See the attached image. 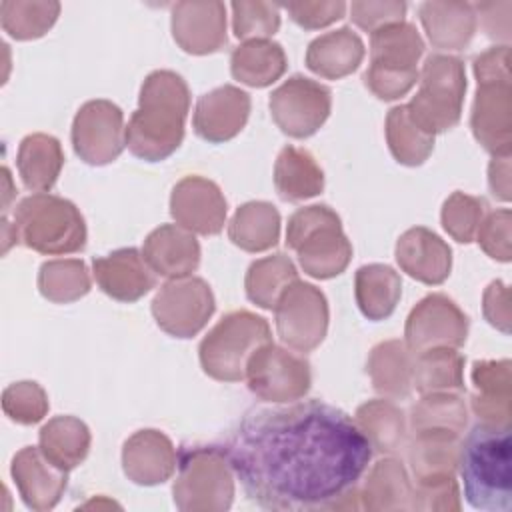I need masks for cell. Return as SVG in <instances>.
I'll return each instance as SVG.
<instances>
[{
    "label": "cell",
    "instance_id": "obj_4",
    "mask_svg": "<svg viewBox=\"0 0 512 512\" xmlns=\"http://www.w3.org/2000/svg\"><path fill=\"white\" fill-rule=\"evenodd\" d=\"M508 62V44L494 46L474 58L478 90L472 104L470 126L474 138L492 156H506L512 146V90Z\"/></svg>",
    "mask_w": 512,
    "mask_h": 512
},
{
    "label": "cell",
    "instance_id": "obj_22",
    "mask_svg": "<svg viewBox=\"0 0 512 512\" xmlns=\"http://www.w3.org/2000/svg\"><path fill=\"white\" fill-rule=\"evenodd\" d=\"M122 466L128 480L140 486L166 482L176 466L178 454L170 438L154 428L134 432L122 448Z\"/></svg>",
    "mask_w": 512,
    "mask_h": 512
},
{
    "label": "cell",
    "instance_id": "obj_38",
    "mask_svg": "<svg viewBox=\"0 0 512 512\" xmlns=\"http://www.w3.org/2000/svg\"><path fill=\"white\" fill-rule=\"evenodd\" d=\"M412 386L420 394L462 392L464 390V356L454 348H432L420 352L414 360Z\"/></svg>",
    "mask_w": 512,
    "mask_h": 512
},
{
    "label": "cell",
    "instance_id": "obj_35",
    "mask_svg": "<svg viewBox=\"0 0 512 512\" xmlns=\"http://www.w3.org/2000/svg\"><path fill=\"white\" fill-rule=\"evenodd\" d=\"M460 434L450 430H418L408 450L416 480L454 474L458 464Z\"/></svg>",
    "mask_w": 512,
    "mask_h": 512
},
{
    "label": "cell",
    "instance_id": "obj_25",
    "mask_svg": "<svg viewBox=\"0 0 512 512\" xmlns=\"http://www.w3.org/2000/svg\"><path fill=\"white\" fill-rule=\"evenodd\" d=\"M472 384V410L480 424L510 426V360L474 362Z\"/></svg>",
    "mask_w": 512,
    "mask_h": 512
},
{
    "label": "cell",
    "instance_id": "obj_37",
    "mask_svg": "<svg viewBox=\"0 0 512 512\" xmlns=\"http://www.w3.org/2000/svg\"><path fill=\"white\" fill-rule=\"evenodd\" d=\"M358 496H362V506L368 510H398L412 508L410 498L414 494L402 462L386 458L374 464Z\"/></svg>",
    "mask_w": 512,
    "mask_h": 512
},
{
    "label": "cell",
    "instance_id": "obj_26",
    "mask_svg": "<svg viewBox=\"0 0 512 512\" xmlns=\"http://www.w3.org/2000/svg\"><path fill=\"white\" fill-rule=\"evenodd\" d=\"M364 42L348 26L314 38L306 50V66L328 80L352 74L364 60Z\"/></svg>",
    "mask_w": 512,
    "mask_h": 512
},
{
    "label": "cell",
    "instance_id": "obj_1",
    "mask_svg": "<svg viewBox=\"0 0 512 512\" xmlns=\"http://www.w3.org/2000/svg\"><path fill=\"white\" fill-rule=\"evenodd\" d=\"M224 450L246 496L282 512L346 508L372 460L354 418L320 400L246 412Z\"/></svg>",
    "mask_w": 512,
    "mask_h": 512
},
{
    "label": "cell",
    "instance_id": "obj_5",
    "mask_svg": "<svg viewBox=\"0 0 512 512\" xmlns=\"http://www.w3.org/2000/svg\"><path fill=\"white\" fill-rule=\"evenodd\" d=\"M286 244L298 254L302 270L318 280L342 274L352 258L340 216L326 204L298 208L288 218Z\"/></svg>",
    "mask_w": 512,
    "mask_h": 512
},
{
    "label": "cell",
    "instance_id": "obj_6",
    "mask_svg": "<svg viewBox=\"0 0 512 512\" xmlns=\"http://www.w3.org/2000/svg\"><path fill=\"white\" fill-rule=\"evenodd\" d=\"M14 236L40 254H72L86 244V224L70 200L36 192L16 206Z\"/></svg>",
    "mask_w": 512,
    "mask_h": 512
},
{
    "label": "cell",
    "instance_id": "obj_46",
    "mask_svg": "<svg viewBox=\"0 0 512 512\" xmlns=\"http://www.w3.org/2000/svg\"><path fill=\"white\" fill-rule=\"evenodd\" d=\"M2 410L18 424H36L48 412V396L36 382H14L2 392Z\"/></svg>",
    "mask_w": 512,
    "mask_h": 512
},
{
    "label": "cell",
    "instance_id": "obj_49",
    "mask_svg": "<svg viewBox=\"0 0 512 512\" xmlns=\"http://www.w3.org/2000/svg\"><path fill=\"white\" fill-rule=\"evenodd\" d=\"M286 12L304 30H318L344 18V2H288Z\"/></svg>",
    "mask_w": 512,
    "mask_h": 512
},
{
    "label": "cell",
    "instance_id": "obj_50",
    "mask_svg": "<svg viewBox=\"0 0 512 512\" xmlns=\"http://www.w3.org/2000/svg\"><path fill=\"white\" fill-rule=\"evenodd\" d=\"M424 502H420L416 508L424 510H460L458 502V486L454 480V474H444V476H434L426 480H418L416 494Z\"/></svg>",
    "mask_w": 512,
    "mask_h": 512
},
{
    "label": "cell",
    "instance_id": "obj_48",
    "mask_svg": "<svg viewBox=\"0 0 512 512\" xmlns=\"http://www.w3.org/2000/svg\"><path fill=\"white\" fill-rule=\"evenodd\" d=\"M352 22L366 30L376 32L388 24L404 22L406 4L404 2H352L350 4Z\"/></svg>",
    "mask_w": 512,
    "mask_h": 512
},
{
    "label": "cell",
    "instance_id": "obj_19",
    "mask_svg": "<svg viewBox=\"0 0 512 512\" xmlns=\"http://www.w3.org/2000/svg\"><path fill=\"white\" fill-rule=\"evenodd\" d=\"M248 114V92L232 84H224L198 98L192 126L202 140L220 144L232 140L244 128Z\"/></svg>",
    "mask_w": 512,
    "mask_h": 512
},
{
    "label": "cell",
    "instance_id": "obj_47",
    "mask_svg": "<svg viewBox=\"0 0 512 512\" xmlns=\"http://www.w3.org/2000/svg\"><path fill=\"white\" fill-rule=\"evenodd\" d=\"M510 224H512V214L508 208L494 210L484 216L476 238L480 248L494 260L508 262L512 256L510 250Z\"/></svg>",
    "mask_w": 512,
    "mask_h": 512
},
{
    "label": "cell",
    "instance_id": "obj_36",
    "mask_svg": "<svg viewBox=\"0 0 512 512\" xmlns=\"http://www.w3.org/2000/svg\"><path fill=\"white\" fill-rule=\"evenodd\" d=\"M298 280L294 262L286 254H272L250 264L244 288L250 302L264 310H274L280 296Z\"/></svg>",
    "mask_w": 512,
    "mask_h": 512
},
{
    "label": "cell",
    "instance_id": "obj_41",
    "mask_svg": "<svg viewBox=\"0 0 512 512\" xmlns=\"http://www.w3.org/2000/svg\"><path fill=\"white\" fill-rule=\"evenodd\" d=\"M40 294L56 304L80 300L90 292V274L82 260H50L38 272Z\"/></svg>",
    "mask_w": 512,
    "mask_h": 512
},
{
    "label": "cell",
    "instance_id": "obj_45",
    "mask_svg": "<svg viewBox=\"0 0 512 512\" xmlns=\"http://www.w3.org/2000/svg\"><path fill=\"white\" fill-rule=\"evenodd\" d=\"M280 28V6L272 2H232V30L240 40H268Z\"/></svg>",
    "mask_w": 512,
    "mask_h": 512
},
{
    "label": "cell",
    "instance_id": "obj_14",
    "mask_svg": "<svg viewBox=\"0 0 512 512\" xmlns=\"http://www.w3.org/2000/svg\"><path fill=\"white\" fill-rule=\"evenodd\" d=\"M216 302L206 280L178 278L166 282L152 300L156 324L174 338L196 336L214 314Z\"/></svg>",
    "mask_w": 512,
    "mask_h": 512
},
{
    "label": "cell",
    "instance_id": "obj_32",
    "mask_svg": "<svg viewBox=\"0 0 512 512\" xmlns=\"http://www.w3.org/2000/svg\"><path fill=\"white\" fill-rule=\"evenodd\" d=\"M228 238L246 252L270 250L280 238V212L270 202H246L234 212Z\"/></svg>",
    "mask_w": 512,
    "mask_h": 512
},
{
    "label": "cell",
    "instance_id": "obj_2",
    "mask_svg": "<svg viewBox=\"0 0 512 512\" xmlns=\"http://www.w3.org/2000/svg\"><path fill=\"white\" fill-rule=\"evenodd\" d=\"M188 110L190 90L184 78L172 70L150 72L126 126L128 150L146 162L166 160L182 144Z\"/></svg>",
    "mask_w": 512,
    "mask_h": 512
},
{
    "label": "cell",
    "instance_id": "obj_12",
    "mask_svg": "<svg viewBox=\"0 0 512 512\" xmlns=\"http://www.w3.org/2000/svg\"><path fill=\"white\" fill-rule=\"evenodd\" d=\"M274 318L278 336L288 348L310 352L320 346L328 330L326 296L314 284L296 280L274 306Z\"/></svg>",
    "mask_w": 512,
    "mask_h": 512
},
{
    "label": "cell",
    "instance_id": "obj_23",
    "mask_svg": "<svg viewBox=\"0 0 512 512\" xmlns=\"http://www.w3.org/2000/svg\"><path fill=\"white\" fill-rule=\"evenodd\" d=\"M396 262L408 276L436 286L450 276L452 250L438 234L424 226H416L398 238Z\"/></svg>",
    "mask_w": 512,
    "mask_h": 512
},
{
    "label": "cell",
    "instance_id": "obj_16",
    "mask_svg": "<svg viewBox=\"0 0 512 512\" xmlns=\"http://www.w3.org/2000/svg\"><path fill=\"white\" fill-rule=\"evenodd\" d=\"M468 316L444 294H428L406 318V346L410 352L432 348H460L466 342Z\"/></svg>",
    "mask_w": 512,
    "mask_h": 512
},
{
    "label": "cell",
    "instance_id": "obj_44",
    "mask_svg": "<svg viewBox=\"0 0 512 512\" xmlns=\"http://www.w3.org/2000/svg\"><path fill=\"white\" fill-rule=\"evenodd\" d=\"M488 212L484 198L470 196L464 192H454L446 198L442 206V226L444 230L462 244H470Z\"/></svg>",
    "mask_w": 512,
    "mask_h": 512
},
{
    "label": "cell",
    "instance_id": "obj_28",
    "mask_svg": "<svg viewBox=\"0 0 512 512\" xmlns=\"http://www.w3.org/2000/svg\"><path fill=\"white\" fill-rule=\"evenodd\" d=\"M16 166L28 190H52L64 166V152L58 138L42 132L28 134L18 146Z\"/></svg>",
    "mask_w": 512,
    "mask_h": 512
},
{
    "label": "cell",
    "instance_id": "obj_17",
    "mask_svg": "<svg viewBox=\"0 0 512 512\" xmlns=\"http://www.w3.org/2000/svg\"><path fill=\"white\" fill-rule=\"evenodd\" d=\"M226 198L220 186L204 176L182 178L170 194V214L178 226L214 236L226 224Z\"/></svg>",
    "mask_w": 512,
    "mask_h": 512
},
{
    "label": "cell",
    "instance_id": "obj_21",
    "mask_svg": "<svg viewBox=\"0 0 512 512\" xmlns=\"http://www.w3.org/2000/svg\"><path fill=\"white\" fill-rule=\"evenodd\" d=\"M92 268L100 290L118 302H136L156 286V272L132 246L94 258Z\"/></svg>",
    "mask_w": 512,
    "mask_h": 512
},
{
    "label": "cell",
    "instance_id": "obj_31",
    "mask_svg": "<svg viewBox=\"0 0 512 512\" xmlns=\"http://www.w3.org/2000/svg\"><path fill=\"white\" fill-rule=\"evenodd\" d=\"M354 294L368 320H384L392 316L402 296L400 274L386 264H364L356 270Z\"/></svg>",
    "mask_w": 512,
    "mask_h": 512
},
{
    "label": "cell",
    "instance_id": "obj_13",
    "mask_svg": "<svg viewBox=\"0 0 512 512\" xmlns=\"http://www.w3.org/2000/svg\"><path fill=\"white\" fill-rule=\"evenodd\" d=\"M330 108V88L302 74L290 76L270 94L272 120L292 138L316 134L330 116Z\"/></svg>",
    "mask_w": 512,
    "mask_h": 512
},
{
    "label": "cell",
    "instance_id": "obj_52",
    "mask_svg": "<svg viewBox=\"0 0 512 512\" xmlns=\"http://www.w3.org/2000/svg\"><path fill=\"white\" fill-rule=\"evenodd\" d=\"M488 184L494 198L502 202L510 200V154L492 158L488 168Z\"/></svg>",
    "mask_w": 512,
    "mask_h": 512
},
{
    "label": "cell",
    "instance_id": "obj_7",
    "mask_svg": "<svg viewBox=\"0 0 512 512\" xmlns=\"http://www.w3.org/2000/svg\"><path fill=\"white\" fill-rule=\"evenodd\" d=\"M424 40L410 22L388 24L370 36V66L364 84L380 100H396L418 80Z\"/></svg>",
    "mask_w": 512,
    "mask_h": 512
},
{
    "label": "cell",
    "instance_id": "obj_15",
    "mask_svg": "<svg viewBox=\"0 0 512 512\" xmlns=\"http://www.w3.org/2000/svg\"><path fill=\"white\" fill-rule=\"evenodd\" d=\"M74 152L92 166L114 162L126 146L122 110L110 100H88L72 122Z\"/></svg>",
    "mask_w": 512,
    "mask_h": 512
},
{
    "label": "cell",
    "instance_id": "obj_42",
    "mask_svg": "<svg viewBox=\"0 0 512 512\" xmlns=\"http://www.w3.org/2000/svg\"><path fill=\"white\" fill-rule=\"evenodd\" d=\"M58 14V2L4 0L0 4L2 28L16 40H34L44 36L56 22Z\"/></svg>",
    "mask_w": 512,
    "mask_h": 512
},
{
    "label": "cell",
    "instance_id": "obj_11",
    "mask_svg": "<svg viewBox=\"0 0 512 512\" xmlns=\"http://www.w3.org/2000/svg\"><path fill=\"white\" fill-rule=\"evenodd\" d=\"M248 388L266 402H294L310 390V364L272 342L260 346L246 364Z\"/></svg>",
    "mask_w": 512,
    "mask_h": 512
},
{
    "label": "cell",
    "instance_id": "obj_9",
    "mask_svg": "<svg viewBox=\"0 0 512 512\" xmlns=\"http://www.w3.org/2000/svg\"><path fill=\"white\" fill-rule=\"evenodd\" d=\"M234 470L226 450L216 446L184 448L178 454L174 504L184 512L228 510L234 496Z\"/></svg>",
    "mask_w": 512,
    "mask_h": 512
},
{
    "label": "cell",
    "instance_id": "obj_24",
    "mask_svg": "<svg viewBox=\"0 0 512 512\" xmlns=\"http://www.w3.org/2000/svg\"><path fill=\"white\" fill-rule=\"evenodd\" d=\"M142 256L164 278H188L200 264V244L190 230L178 224H162L146 236Z\"/></svg>",
    "mask_w": 512,
    "mask_h": 512
},
{
    "label": "cell",
    "instance_id": "obj_29",
    "mask_svg": "<svg viewBox=\"0 0 512 512\" xmlns=\"http://www.w3.org/2000/svg\"><path fill=\"white\" fill-rule=\"evenodd\" d=\"M274 186L282 200L300 202L322 192L324 172L308 150L284 146L274 164Z\"/></svg>",
    "mask_w": 512,
    "mask_h": 512
},
{
    "label": "cell",
    "instance_id": "obj_3",
    "mask_svg": "<svg viewBox=\"0 0 512 512\" xmlns=\"http://www.w3.org/2000/svg\"><path fill=\"white\" fill-rule=\"evenodd\" d=\"M464 496L476 510H512L510 426H474L458 450Z\"/></svg>",
    "mask_w": 512,
    "mask_h": 512
},
{
    "label": "cell",
    "instance_id": "obj_34",
    "mask_svg": "<svg viewBox=\"0 0 512 512\" xmlns=\"http://www.w3.org/2000/svg\"><path fill=\"white\" fill-rule=\"evenodd\" d=\"M40 450L62 470L82 464L90 450V430L76 416H54L40 428Z\"/></svg>",
    "mask_w": 512,
    "mask_h": 512
},
{
    "label": "cell",
    "instance_id": "obj_39",
    "mask_svg": "<svg viewBox=\"0 0 512 512\" xmlns=\"http://www.w3.org/2000/svg\"><path fill=\"white\" fill-rule=\"evenodd\" d=\"M354 422L364 432L372 448L392 454L406 442L404 412L390 400H370L356 410Z\"/></svg>",
    "mask_w": 512,
    "mask_h": 512
},
{
    "label": "cell",
    "instance_id": "obj_27",
    "mask_svg": "<svg viewBox=\"0 0 512 512\" xmlns=\"http://www.w3.org/2000/svg\"><path fill=\"white\" fill-rule=\"evenodd\" d=\"M418 16L432 46L442 50L468 46L478 24L474 6L468 2H424Z\"/></svg>",
    "mask_w": 512,
    "mask_h": 512
},
{
    "label": "cell",
    "instance_id": "obj_10",
    "mask_svg": "<svg viewBox=\"0 0 512 512\" xmlns=\"http://www.w3.org/2000/svg\"><path fill=\"white\" fill-rule=\"evenodd\" d=\"M420 88L406 104L410 118L428 134L454 128L462 116L466 92L464 62L450 54H432L418 72Z\"/></svg>",
    "mask_w": 512,
    "mask_h": 512
},
{
    "label": "cell",
    "instance_id": "obj_30",
    "mask_svg": "<svg viewBox=\"0 0 512 512\" xmlns=\"http://www.w3.org/2000/svg\"><path fill=\"white\" fill-rule=\"evenodd\" d=\"M366 370L378 394L390 398H406L412 390L414 358L400 340H386L372 348Z\"/></svg>",
    "mask_w": 512,
    "mask_h": 512
},
{
    "label": "cell",
    "instance_id": "obj_20",
    "mask_svg": "<svg viewBox=\"0 0 512 512\" xmlns=\"http://www.w3.org/2000/svg\"><path fill=\"white\" fill-rule=\"evenodd\" d=\"M10 472L24 504L38 512L54 508L68 484V470L50 462L40 446H24L14 456Z\"/></svg>",
    "mask_w": 512,
    "mask_h": 512
},
{
    "label": "cell",
    "instance_id": "obj_40",
    "mask_svg": "<svg viewBox=\"0 0 512 512\" xmlns=\"http://www.w3.org/2000/svg\"><path fill=\"white\" fill-rule=\"evenodd\" d=\"M386 142L392 156L406 166H420L434 150V134L424 132L406 104L390 108L386 116Z\"/></svg>",
    "mask_w": 512,
    "mask_h": 512
},
{
    "label": "cell",
    "instance_id": "obj_43",
    "mask_svg": "<svg viewBox=\"0 0 512 512\" xmlns=\"http://www.w3.org/2000/svg\"><path fill=\"white\" fill-rule=\"evenodd\" d=\"M468 410L456 392H430L412 408V430H450L460 434L466 428Z\"/></svg>",
    "mask_w": 512,
    "mask_h": 512
},
{
    "label": "cell",
    "instance_id": "obj_51",
    "mask_svg": "<svg viewBox=\"0 0 512 512\" xmlns=\"http://www.w3.org/2000/svg\"><path fill=\"white\" fill-rule=\"evenodd\" d=\"M484 316L500 332H510V292L508 286L500 280H494L484 292Z\"/></svg>",
    "mask_w": 512,
    "mask_h": 512
},
{
    "label": "cell",
    "instance_id": "obj_18",
    "mask_svg": "<svg viewBox=\"0 0 512 512\" xmlns=\"http://www.w3.org/2000/svg\"><path fill=\"white\" fill-rule=\"evenodd\" d=\"M172 36L188 54H212L226 44V6L222 2H176Z\"/></svg>",
    "mask_w": 512,
    "mask_h": 512
},
{
    "label": "cell",
    "instance_id": "obj_8",
    "mask_svg": "<svg viewBox=\"0 0 512 512\" xmlns=\"http://www.w3.org/2000/svg\"><path fill=\"white\" fill-rule=\"evenodd\" d=\"M268 342L272 332L262 316L248 310L228 312L200 342L202 370L220 382H240L250 356Z\"/></svg>",
    "mask_w": 512,
    "mask_h": 512
},
{
    "label": "cell",
    "instance_id": "obj_33",
    "mask_svg": "<svg viewBox=\"0 0 512 512\" xmlns=\"http://www.w3.org/2000/svg\"><path fill=\"white\" fill-rule=\"evenodd\" d=\"M232 76L252 88H264L286 72V54L278 42L248 40L230 56Z\"/></svg>",
    "mask_w": 512,
    "mask_h": 512
}]
</instances>
